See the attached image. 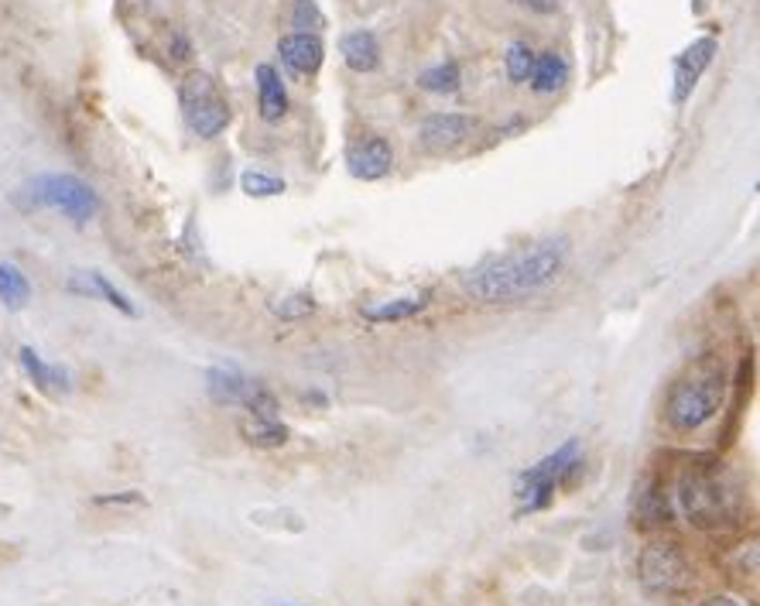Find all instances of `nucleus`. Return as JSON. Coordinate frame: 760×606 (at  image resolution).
<instances>
[{"instance_id":"nucleus-1","label":"nucleus","mask_w":760,"mask_h":606,"mask_svg":"<svg viewBox=\"0 0 760 606\" xmlns=\"http://www.w3.org/2000/svg\"><path fill=\"white\" fill-rule=\"evenodd\" d=\"M568 261L565 240H542L524 250L503 253V258L477 268L466 278V292L484 305H511L545 292L558 281Z\"/></svg>"},{"instance_id":"nucleus-2","label":"nucleus","mask_w":760,"mask_h":606,"mask_svg":"<svg viewBox=\"0 0 760 606\" xmlns=\"http://www.w3.org/2000/svg\"><path fill=\"white\" fill-rule=\"evenodd\" d=\"M723 401H726V374L716 360H703L672 385L669 401H664V422L682 435H692L716 419L723 411Z\"/></svg>"},{"instance_id":"nucleus-3","label":"nucleus","mask_w":760,"mask_h":606,"mask_svg":"<svg viewBox=\"0 0 760 606\" xmlns=\"http://www.w3.org/2000/svg\"><path fill=\"white\" fill-rule=\"evenodd\" d=\"M678 510L695 528H726L740 515V490L719 469H692L678 484Z\"/></svg>"},{"instance_id":"nucleus-4","label":"nucleus","mask_w":760,"mask_h":606,"mask_svg":"<svg viewBox=\"0 0 760 606\" xmlns=\"http://www.w3.org/2000/svg\"><path fill=\"white\" fill-rule=\"evenodd\" d=\"M579 442L568 439L565 445H558V450L552 456H545L542 463H534L531 469H524L518 476V487H514V497H518V515H534V510H545L555 497V490L573 480V476L579 473Z\"/></svg>"},{"instance_id":"nucleus-5","label":"nucleus","mask_w":760,"mask_h":606,"mask_svg":"<svg viewBox=\"0 0 760 606\" xmlns=\"http://www.w3.org/2000/svg\"><path fill=\"white\" fill-rule=\"evenodd\" d=\"M178 104L188 131L203 141L219 138L230 127V100L209 73H188L178 86Z\"/></svg>"},{"instance_id":"nucleus-6","label":"nucleus","mask_w":760,"mask_h":606,"mask_svg":"<svg viewBox=\"0 0 760 606\" xmlns=\"http://www.w3.org/2000/svg\"><path fill=\"white\" fill-rule=\"evenodd\" d=\"M28 196L35 206H48L58 209L62 216H69L73 223H89L93 216L100 213V199L97 193L76 175H42L31 182Z\"/></svg>"},{"instance_id":"nucleus-7","label":"nucleus","mask_w":760,"mask_h":606,"mask_svg":"<svg viewBox=\"0 0 760 606\" xmlns=\"http://www.w3.org/2000/svg\"><path fill=\"white\" fill-rule=\"evenodd\" d=\"M641 583L651 593H685L692 586V565L685 559V552L672 541H654L641 552Z\"/></svg>"},{"instance_id":"nucleus-8","label":"nucleus","mask_w":760,"mask_h":606,"mask_svg":"<svg viewBox=\"0 0 760 606\" xmlns=\"http://www.w3.org/2000/svg\"><path fill=\"white\" fill-rule=\"evenodd\" d=\"M346 169L360 182H380L394 169V148L380 134H363L346 148Z\"/></svg>"},{"instance_id":"nucleus-9","label":"nucleus","mask_w":760,"mask_h":606,"mask_svg":"<svg viewBox=\"0 0 760 606\" xmlns=\"http://www.w3.org/2000/svg\"><path fill=\"white\" fill-rule=\"evenodd\" d=\"M719 42L713 35H703V39H695L688 48H682L675 55V83H672V100L682 107L688 97H692V89L699 86L703 73L713 66V55H716Z\"/></svg>"},{"instance_id":"nucleus-10","label":"nucleus","mask_w":760,"mask_h":606,"mask_svg":"<svg viewBox=\"0 0 760 606\" xmlns=\"http://www.w3.org/2000/svg\"><path fill=\"white\" fill-rule=\"evenodd\" d=\"M477 131V120L469 113H435L422 123V148L432 154H446L466 144Z\"/></svg>"},{"instance_id":"nucleus-11","label":"nucleus","mask_w":760,"mask_h":606,"mask_svg":"<svg viewBox=\"0 0 760 606\" xmlns=\"http://www.w3.org/2000/svg\"><path fill=\"white\" fill-rule=\"evenodd\" d=\"M278 55H281L284 66H289V73L315 76L323 69L326 45H323L319 35H312V31H292V35L278 39Z\"/></svg>"},{"instance_id":"nucleus-12","label":"nucleus","mask_w":760,"mask_h":606,"mask_svg":"<svg viewBox=\"0 0 760 606\" xmlns=\"http://www.w3.org/2000/svg\"><path fill=\"white\" fill-rule=\"evenodd\" d=\"M253 388H258V380L243 377L237 367H213L206 374V391H209L213 404H219V408H243V401L250 398Z\"/></svg>"},{"instance_id":"nucleus-13","label":"nucleus","mask_w":760,"mask_h":606,"mask_svg":"<svg viewBox=\"0 0 760 606\" xmlns=\"http://www.w3.org/2000/svg\"><path fill=\"white\" fill-rule=\"evenodd\" d=\"M633 521H641L644 528H658L672 521V504L664 487L654 480V476H644V480L633 487Z\"/></svg>"},{"instance_id":"nucleus-14","label":"nucleus","mask_w":760,"mask_h":606,"mask_svg":"<svg viewBox=\"0 0 760 606\" xmlns=\"http://www.w3.org/2000/svg\"><path fill=\"white\" fill-rule=\"evenodd\" d=\"M253 79H258V110H261V120L278 123L284 113H289V93H284L281 73L274 66H268V62H261V66L253 69Z\"/></svg>"},{"instance_id":"nucleus-15","label":"nucleus","mask_w":760,"mask_h":606,"mask_svg":"<svg viewBox=\"0 0 760 606\" xmlns=\"http://www.w3.org/2000/svg\"><path fill=\"white\" fill-rule=\"evenodd\" d=\"M339 55H343L346 66L363 76V73H373L380 66V42H377L373 31L360 28V31H350V35H343Z\"/></svg>"},{"instance_id":"nucleus-16","label":"nucleus","mask_w":760,"mask_h":606,"mask_svg":"<svg viewBox=\"0 0 760 606\" xmlns=\"http://www.w3.org/2000/svg\"><path fill=\"white\" fill-rule=\"evenodd\" d=\"M531 89L542 93V97H552V93H558L565 83H568V62L558 55V52H542L534 55V69L528 76Z\"/></svg>"},{"instance_id":"nucleus-17","label":"nucleus","mask_w":760,"mask_h":606,"mask_svg":"<svg viewBox=\"0 0 760 606\" xmlns=\"http://www.w3.org/2000/svg\"><path fill=\"white\" fill-rule=\"evenodd\" d=\"M428 309V292L419 295H408V299H391V302H377L363 309V318L373 326H384V323H404V318H415L419 312Z\"/></svg>"},{"instance_id":"nucleus-18","label":"nucleus","mask_w":760,"mask_h":606,"mask_svg":"<svg viewBox=\"0 0 760 606\" xmlns=\"http://www.w3.org/2000/svg\"><path fill=\"white\" fill-rule=\"evenodd\" d=\"M18 357H21V367L28 370V377L35 380L39 391H45V394H66L69 391V374L62 367H48L31 346H21Z\"/></svg>"},{"instance_id":"nucleus-19","label":"nucleus","mask_w":760,"mask_h":606,"mask_svg":"<svg viewBox=\"0 0 760 606\" xmlns=\"http://www.w3.org/2000/svg\"><path fill=\"white\" fill-rule=\"evenodd\" d=\"M240 432L250 445H258V450H278V445L289 442V425L281 419H247Z\"/></svg>"},{"instance_id":"nucleus-20","label":"nucleus","mask_w":760,"mask_h":606,"mask_svg":"<svg viewBox=\"0 0 760 606\" xmlns=\"http://www.w3.org/2000/svg\"><path fill=\"white\" fill-rule=\"evenodd\" d=\"M31 299V281L21 274V268L14 264H0V302H4L8 309H24Z\"/></svg>"},{"instance_id":"nucleus-21","label":"nucleus","mask_w":760,"mask_h":606,"mask_svg":"<svg viewBox=\"0 0 760 606\" xmlns=\"http://www.w3.org/2000/svg\"><path fill=\"white\" fill-rule=\"evenodd\" d=\"M459 83H463V73H459V62H438V66H432V69H425L422 76H419V86L425 89V93H438V97H446V93H456L459 89Z\"/></svg>"},{"instance_id":"nucleus-22","label":"nucleus","mask_w":760,"mask_h":606,"mask_svg":"<svg viewBox=\"0 0 760 606\" xmlns=\"http://www.w3.org/2000/svg\"><path fill=\"white\" fill-rule=\"evenodd\" d=\"M83 278H86L83 284H76V281H73V289H79V292H86V295H100V299H107L113 309H120L123 315H134V305L127 302V295H123V292H117L104 274L89 271V274H83Z\"/></svg>"},{"instance_id":"nucleus-23","label":"nucleus","mask_w":760,"mask_h":606,"mask_svg":"<svg viewBox=\"0 0 760 606\" xmlns=\"http://www.w3.org/2000/svg\"><path fill=\"white\" fill-rule=\"evenodd\" d=\"M240 188H243V196H250V199H271V196L284 193V178L258 172V169H247L240 175Z\"/></svg>"},{"instance_id":"nucleus-24","label":"nucleus","mask_w":760,"mask_h":606,"mask_svg":"<svg viewBox=\"0 0 760 606\" xmlns=\"http://www.w3.org/2000/svg\"><path fill=\"white\" fill-rule=\"evenodd\" d=\"M534 48L528 42H514L511 48H507L503 55V66H507V76H511V83H528L531 69H534Z\"/></svg>"},{"instance_id":"nucleus-25","label":"nucleus","mask_w":760,"mask_h":606,"mask_svg":"<svg viewBox=\"0 0 760 606\" xmlns=\"http://www.w3.org/2000/svg\"><path fill=\"white\" fill-rule=\"evenodd\" d=\"M292 28H298V31H312V35H319V31L326 28V14L319 11V4H315V0H295Z\"/></svg>"},{"instance_id":"nucleus-26","label":"nucleus","mask_w":760,"mask_h":606,"mask_svg":"<svg viewBox=\"0 0 760 606\" xmlns=\"http://www.w3.org/2000/svg\"><path fill=\"white\" fill-rule=\"evenodd\" d=\"M312 312H315V302H312V295H305V292H298V295H284V299L274 302V315H281V318H305V315H312Z\"/></svg>"},{"instance_id":"nucleus-27","label":"nucleus","mask_w":760,"mask_h":606,"mask_svg":"<svg viewBox=\"0 0 760 606\" xmlns=\"http://www.w3.org/2000/svg\"><path fill=\"white\" fill-rule=\"evenodd\" d=\"M699 606H743V603H737V599H730V596H713V599H706V603H699Z\"/></svg>"}]
</instances>
